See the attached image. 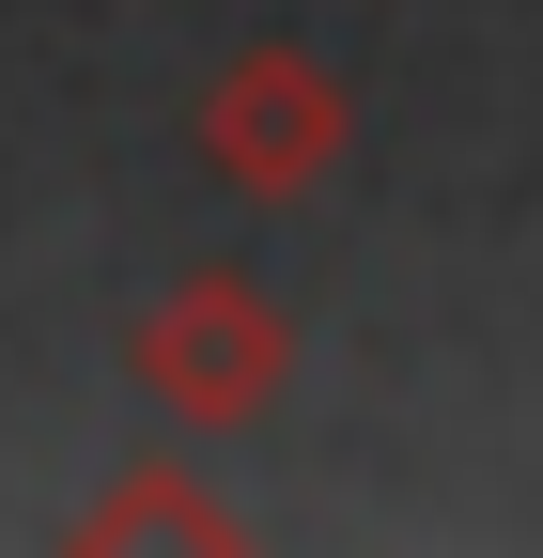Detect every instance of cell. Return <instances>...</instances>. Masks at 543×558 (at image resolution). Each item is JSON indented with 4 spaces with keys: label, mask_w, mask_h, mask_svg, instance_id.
I'll list each match as a JSON object with an SVG mask.
<instances>
[{
    "label": "cell",
    "mask_w": 543,
    "mask_h": 558,
    "mask_svg": "<svg viewBox=\"0 0 543 558\" xmlns=\"http://www.w3.org/2000/svg\"><path fill=\"white\" fill-rule=\"evenodd\" d=\"M264 373H280V326H264V295H249V279H202V295H171V326H156V388H171L186 418L249 403Z\"/></svg>",
    "instance_id": "cell-2"
},
{
    "label": "cell",
    "mask_w": 543,
    "mask_h": 558,
    "mask_svg": "<svg viewBox=\"0 0 543 558\" xmlns=\"http://www.w3.org/2000/svg\"><path fill=\"white\" fill-rule=\"evenodd\" d=\"M326 140H342V94H326L311 62H280V47H264V62H233V78H218V109H202V156H218V171H249V186H295Z\"/></svg>",
    "instance_id": "cell-1"
}]
</instances>
